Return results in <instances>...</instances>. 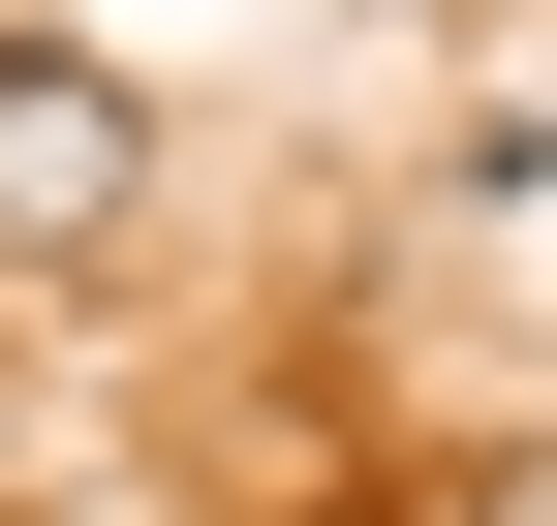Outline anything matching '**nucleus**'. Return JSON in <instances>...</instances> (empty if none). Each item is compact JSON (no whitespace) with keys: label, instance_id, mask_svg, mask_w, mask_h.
<instances>
[{"label":"nucleus","instance_id":"f257e3e1","mask_svg":"<svg viewBox=\"0 0 557 526\" xmlns=\"http://www.w3.org/2000/svg\"><path fill=\"white\" fill-rule=\"evenodd\" d=\"M124 217H156V93L62 62V32H0V248H124Z\"/></svg>","mask_w":557,"mask_h":526}]
</instances>
